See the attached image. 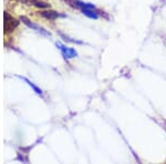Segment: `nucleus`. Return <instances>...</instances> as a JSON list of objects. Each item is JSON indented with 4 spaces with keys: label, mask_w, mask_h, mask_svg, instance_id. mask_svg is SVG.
<instances>
[{
    "label": "nucleus",
    "mask_w": 166,
    "mask_h": 164,
    "mask_svg": "<svg viewBox=\"0 0 166 164\" xmlns=\"http://www.w3.org/2000/svg\"><path fill=\"white\" fill-rule=\"evenodd\" d=\"M18 21L15 19V18L10 17L7 12H5V32H11L13 31L16 27L18 26Z\"/></svg>",
    "instance_id": "obj_1"
},
{
    "label": "nucleus",
    "mask_w": 166,
    "mask_h": 164,
    "mask_svg": "<svg viewBox=\"0 0 166 164\" xmlns=\"http://www.w3.org/2000/svg\"><path fill=\"white\" fill-rule=\"evenodd\" d=\"M58 47H60V49H61L62 53H63V55H64V58H68V59H71V58H74L77 57V51H75L74 49H72V48H67L65 46L61 45V43H57Z\"/></svg>",
    "instance_id": "obj_2"
},
{
    "label": "nucleus",
    "mask_w": 166,
    "mask_h": 164,
    "mask_svg": "<svg viewBox=\"0 0 166 164\" xmlns=\"http://www.w3.org/2000/svg\"><path fill=\"white\" fill-rule=\"evenodd\" d=\"M82 12L85 16H88L91 19H97L99 15L97 12H94V9H89V8H82Z\"/></svg>",
    "instance_id": "obj_3"
},
{
    "label": "nucleus",
    "mask_w": 166,
    "mask_h": 164,
    "mask_svg": "<svg viewBox=\"0 0 166 164\" xmlns=\"http://www.w3.org/2000/svg\"><path fill=\"white\" fill-rule=\"evenodd\" d=\"M42 16L48 18V19H55V18L60 17L59 13L55 12V11H45V12H42Z\"/></svg>",
    "instance_id": "obj_4"
},
{
    "label": "nucleus",
    "mask_w": 166,
    "mask_h": 164,
    "mask_svg": "<svg viewBox=\"0 0 166 164\" xmlns=\"http://www.w3.org/2000/svg\"><path fill=\"white\" fill-rule=\"evenodd\" d=\"M22 79H23V80H25V81H26V82H27L28 84H29V85H30V87L32 88V89H33V90H35V91H36V93H38V94H40V95L42 94V91H41V90H40V89H39V88H37V87H36V85H35V84H33L32 82H31V81H29V80H28V79H26V78H22Z\"/></svg>",
    "instance_id": "obj_5"
},
{
    "label": "nucleus",
    "mask_w": 166,
    "mask_h": 164,
    "mask_svg": "<svg viewBox=\"0 0 166 164\" xmlns=\"http://www.w3.org/2000/svg\"><path fill=\"white\" fill-rule=\"evenodd\" d=\"M32 2H35V5L37 6V7H40V8H48V7H50L48 3L41 2V1H38V0H32Z\"/></svg>",
    "instance_id": "obj_6"
}]
</instances>
